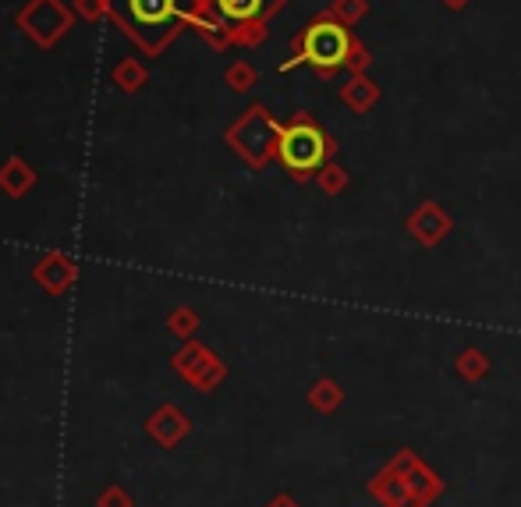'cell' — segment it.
Listing matches in <instances>:
<instances>
[{"instance_id": "6da1fadb", "label": "cell", "mask_w": 521, "mask_h": 507, "mask_svg": "<svg viewBox=\"0 0 521 507\" xmlns=\"http://www.w3.org/2000/svg\"><path fill=\"white\" fill-rule=\"evenodd\" d=\"M348 50H351V39L341 25L334 22H319L305 32L302 39V61H309L312 68L319 71H334L348 61Z\"/></svg>"}, {"instance_id": "7a4b0ae2", "label": "cell", "mask_w": 521, "mask_h": 507, "mask_svg": "<svg viewBox=\"0 0 521 507\" xmlns=\"http://www.w3.org/2000/svg\"><path fill=\"white\" fill-rule=\"evenodd\" d=\"M280 160L291 167V171H316L327 156V139L316 132L312 125H291L280 128Z\"/></svg>"}, {"instance_id": "3957f363", "label": "cell", "mask_w": 521, "mask_h": 507, "mask_svg": "<svg viewBox=\"0 0 521 507\" xmlns=\"http://www.w3.org/2000/svg\"><path fill=\"white\" fill-rule=\"evenodd\" d=\"M114 15L128 25V32L171 29L181 15V0H114Z\"/></svg>"}, {"instance_id": "277c9868", "label": "cell", "mask_w": 521, "mask_h": 507, "mask_svg": "<svg viewBox=\"0 0 521 507\" xmlns=\"http://www.w3.org/2000/svg\"><path fill=\"white\" fill-rule=\"evenodd\" d=\"M217 8L231 22H249V18H256L263 11V0H217Z\"/></svg>"}]
</instances>
